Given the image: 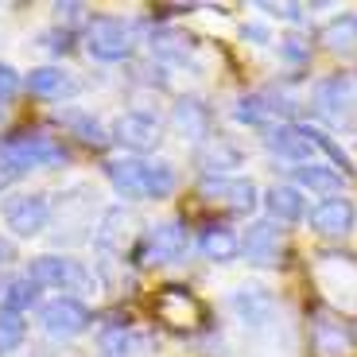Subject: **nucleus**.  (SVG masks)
Wrapping results in <instances>:
<instances>
[{
  "label": "nucleus",
  "mask_w": 357,
  "mask_h": 357,
  "mask_svg": "<svg viewBox=\"0 0 357 357\" xmlns=\"http://www.w3.org/2000/svg\"><path fill=\"white\" fill-rule=\"evenodd\" d=\"M27 280H36L39 287H54V291H89L93 287V272L74 257H59V252H43L27 264Z\"/></svg>",
  "instance_id": "f257e3e1"
},
{
  "label": "nucleus",
  "mask_w": 357,
  "mask_h": 357,
  "mask_svg": "<svg viewBox=\"0 0 357 357\" xmlns=\"http://www.w3.org/2000/svg\"><path fill=\"white\" fill-rule=\"evenodd\" d=\"M0 218H4V225L12 229V237L31 241V237H39V233L51 225V198H47L43 190L12 195V198H4V206H0Z\"/></svg>",
  "instance_id": "f03ea898"
},
{
  "label": "nucleus",
  "mask_w": 357,
  "mask_h": 357,
  "mask_svg": "<svg viewBox=\"0 0 357 357\" xmlns=\"http://www.w3.org/2000/svg\"><path fill=\"white\" fill-rule=\"evenodd\" d=\"M132 27L116 16H93L86 24V51L98 63H125L132 54Z\"/></svg>",
  "instance_id": "7ed1b4c3"
},
{
  "label": "nucleus",
  "mask_w": 357,
  "mask_h": 357,
  "mask_svg": "<svg viewBox=\"0 0 357 357\" xmlns=\"http://www.w3.org/2000/svg\"><path fill=\"white\" fill-rule=\"evenodd\" d=\"M198 198L206 206H218V210H229V214H252L260 202V190L252 178L245 175H214L198 183Z\"/></svg>",
  "instance_id": "20e7f679"
},
{
  "label": "nucleus",
  "mask_w": 357,
  "mask_h": 357,
  "mask_svg": "<svg viewBox=\"0 0 357 357\" xmlns=\"http://www.w3.org/2000/svg\"><path fill=\"white\" fill-rule=\"evenodd\" d=\"M4 152H8V160L20 167V175L24 171H43V167H59V163H66L70 155H66V148L54 136H43V132H20V136H8V140L0 144Z\"/></svg>",
  "instance_id": "39448f33"
},
{
  "label": "nucleus",
  "mask_w": 357,
  "mask_h": 357,
  "mask_svg": "<svg viewBox=\"0 0 357 357\" xmlns=\"http://www.w3.org/2000/svg\"><path fill=\"white\" fill-rule=\"evenodd\" d=\"M89 322H93V314H89V307L82 303L78 295H54V299H47L39 307V326L59 342L86 334Z\"/></svg>",
  "instance_id": "423d86ee"
},
{
  "label": "nucleus",
  "mask_w": 357,
  "mask_h": 357,
  "mask_svg": "<svg viewBox=\"0 0 357 357\" xmlns=\"http://www.w3.org/2000/svg\"><path fill=\"white\" fill-rule=\"evenodd\" d=\"M109 140H116L132 155H144V152H152V148H160L163 125H160V116L144 113V109H128V113H121L109 125Z\"/></svg>",
  "instance_id": "0eeeda50"
},
{
  "label": "nucleus",
  "mask_w": 357,
  "mask_h": 357,
  "mask_svg": "<svg viewBox=\"0 0 357 357\" xmlns=\"http://www.w3.org/2000/svg\"><path fill=\"white\" fill-rule=\"evenodd\" d=\"M187 249H190L187 225L183 222H160L140 237L136 257H140V264H175V260L187 257Z\"/></svg>",
  "instance_id": "6e6552de"
},
{
  "label": "nucleus",
  "mask_w": 357,
  "mask_h": 357,
  "mask_svg": "<svg viewBox=\"0 0 357 357\" xmlns=\"http://www.w3.org/2000/svg\"><path fill=\"white\" fill-rule=\"evenodd\" d=\"M264 148L280 160H287L291 167H303V163H314V128L311 125H295V121H284V125L268 128L264 132Z\"/></svg>",
  "instance_id": "1a4fd4ad"
},
{
  "label": "nucleus",
  "mask_w": 357,
  "mask_h": 357,
  "mask_svg": "<svg viewBox=\"0 0 357 357\" xmlns=\"http://www.w3.org/2000/svg\"><path fill=\"white\" fill-rule=\"evenodd\" d=\"M93 190L89 187H70L59 198V229L54 237L59 241H86V229H93Z\"/></svg>",
  "instance_id": "9d476101"
},
{
  "label": "nucleus",
  "mask_w": 357,
  "mask_h": 357,
  "mask_svg": "<svg viewBox=\"0 0 357 357\" xmlns=\"http://www.w3.org/2000/svg\"><path fill=\"white\" fill-rule=\"evenodd\" d=\"M132 229H136L132 210H125V206H109L105 214H101V222L93 225V249L101 252V260L125 257V249L132 245Z\"/></svg>",
  "instance_id": "9b49d317"
},
{
  "label": "nucleus",
  "mask_w": 357,
  "mask_h": 357,
  "mask_svg": "<svg viewBox=\"0 0 357 357\" xmlns=\"http://www.w3.org/2000/svg\"><path fill=\"white\" fill-rule=\"evenodd\" d=\"M307 225L319 237H349L357 225V206L346 195H331L307 210Z\"/></svg>",
  "instance_id": "f8f14e48"
},
{
  "label": "nucleus",
  "mask_w": 357,
  "mask_h": 357,
  "mask_svg": "<svg viewBox=\"0 0 357 357\" xmlns=\"http://www.w3.org/2000/svg\"><path fill=\"white\" fill-rule=\"evenodd\" d=\"M241 252L252 268H280L284 264V229L276 222H252L241 237Z\"/></svg>",
  "instance_id": "ddd939ff"
},
{
  "label": "nucleus",
  "mask_w": 357,
  "mask_h": 357,
  "mask_svg": "<svg viewBox=\"0 0 357 357\" xmlns=\"http://www.w3.org/2000/svg\"><path fill=\"white\" fill-rule=\"evenodd\" d=\"M357 346L354 331H349V322L338 319L331 311H319L311 319V349L314 357H349Z\"/></svg>",
  "instance_id": "4468645a"
},
{
  "label": "nucleus",
  "mask_w": 357,
  "mask_h": 357,
  "mask_svg": "<svg viewBox=\"0 0 357 357\" xmlns=\"http://www.w3.org/2000/svg\"><path fill=\"white\" fill-rule=\"evenodd\" d=\"M229 311L237 314V322H245V326L260 331V326H268V322L276 319V295L268 291V287H260V284L233 287Z\"/></svg>",
  "instance_id": "2eb2a0df"
},
{
  "label": "nucleus",
  "mask_w": 357,
  "mask_h": 357,
  "mask_svg": "<svg viewBox=\"0 0 357 357\" xmlns=\"http://www.w3.org/2000/svg\"><path fill=\"white\" fill-rule=\"evenodd\" d=\"M291 113V101L287 98H276V93H245L241 101H237V109H233V116L241 121V125H252V128H276L284 125V116Z\"/></svg>",
  "instance_id": "dca6fc26"
},
{
  "label": "nucleus",
  "mask_w": 357,
  "mask_h": 357,
  "mask_svg": "<svg viewBox=\"0 0 357 357\" xmlns=\"http://www.w3.org/2000/svg\"><path fill=\"white\" fill-rule=\"evenodd\" d=\"M27 93L39 101H66L82 93V78L74 70H63V66H36V70L24 78Z\"/></svg>",
  "instance_id": "f3484780"
},
{
  "label": "nucleus",
  "mask_w": 357,
  "mask_h": 357,
  "mask_svg": "<svg viewBox=\"0 0 357 357\" xmlns=\"http://www.w3.org/2000/svg\"><path fill=\"white\" fill-rule=\"evenodd\" d=\"M155 314L167 326H175V331H190V326L202 322V303H198L187 287H163L160 299H155Z\"/></svg>",
  "instance_id": "a211bd4d"
},
{
  "label": "nucleus",
  "mask_w": 357,
  "mask_h": 357,
  "mask_svg": "<svg viewBox=\"0 0 357 357\" xmlns=\"http://www.w3.org/2000/svg\"><path fill=\"white\" fill-rule=\"evenodd\" d=\"M195 163L206 171V178H214V175H229L233 167H241L245 152L237 144H229L225 136H206L195 148Z\"/></svg>",
  "instance_id": "6ab92c4d"
},
{
  "label": "nucleus",
  "mask_w": 357,
  "mask_h": 357,
  "mask_svg": "<svg viewBox=\"0 0 357 357\" xmlns=\"http://www.w3.org/2000/svg\"><path fill=\"white\" fill-rule=\"evenodd\" d=\"M264 210H268V222L276 225H291V222H303L307 218V198L299 187H291V183H276V187L264 190Z\"/></svg>",
  "instance_id": "aec40b11"
},
{
  "label": "nucleus",
  "mask_w": 357,
  "mask_h": 357,
  "mask_svg": "<svg viewBox=\"0 0 357 357\" xmlns=\"http://www.w3.org/2000/svg\"><path fill=\"white\" fill-rule=\"evenodd\" d=\"M144 163L148 160H140V155H121V160L105 163L109 183L125 202H144Z\"/></svg>",
  "instance_id": "412c9836"
},
{
  "label": "nucleus",
  "mask_w": 357,
  "mask_h": 357,
  "mask_svg": "<svg viewBox=\"0 0 357 357\" xmlns=\"http://www.w3.org/2000/svg\"><path fill=\"white\" fill-rule=\"evenodd\" d=\"M171 125L183 140H198L202 144L210 136V109L202 105L198 98H178L175 109H171Z\"/></svg>",
  "instance_id": "4be33fe9"
},
{
  "label": "nucleus",
  "mask_w": 357,
  "mask_h": 357,
  "mask_svg": "<svg viewBox=\"0 0 357 357\" xmlns=\"http://www.w3.org/2000/svg\"><path fill=\"white\" fill-rule=\"evenodd\" d=\"M314 105H319L326 116L342 121V116L354 109V86H349L346 74H331V78H322L319 86H314Z\"/></svg>",
  "instance_id": "5701e85b"
},
{
  "label": "nucleus",
  "mask_w": 357,
  "mask_h": 357,
  "mask_svg": "<svg viewBox=\"0 0 357 357\" xmlns=\"http://www.w3.org/2000/svg\"><path fill=\"white\" fill-rule=\"evenodd\" d=\"M291 187L311 190V195H342V175L331 167V163H303V167H291Z\"/></svg>",
  "instance_id": "b1692460"
},
{
  "label": "nucleus",
  "mask_w": 357,
  "mask_h": 357,
  "mask_svg": "<svg viewBox=\"0 0 357 357\" xmlns=\"http://www.w3.org/2000/svg\"><path fill=\"white\" fill-rule=\"evenodd\" d=\"M198 252H202L206 260H214V264H229V260L241 252V237L233 229H225V225H210V229H202V237H198Z\"/></svg>",
  "instance_id": "393cba45"
},
{
  "label": "nucleus",
  "mask_w": 357,
  "mask_h": 357,
  "mask_svg": "<svg viewBox=\"0 0 357 357\" xmlns=\"http://www.w3.org/2000/svg\"><path fill=\"white\" fill-rule=\"evenodd\" d=\"M319 36L331 54H354L357 51V16L354 12H342V16L326 20Z\"/></svg>",
  "instance_id": "a878e982"
},
{
  "label": "nucleus",
  "mask_w": 357,
  "mask_h": 357,
  "mask_svg": "<svg viewBox=\"0 0 357 357\" xmlns=\"http://www.w3.org/2000/svg\"><path fill=\"white\" fill-rule=\"evenodd\" d=\"M178 187V175L167 160H148L144 163V202H163Z\"/></svg>",
  "instance_id": "bb28decb"
},
{
  "label": "nucleus",
  "mask_w": 357,
  "mask_h": 357,
  "mask_svg": "<svg viewBox=\"0 0 357 357\" xmlns=\"http://www.w3.org/2000/svg\"><path fill=\"white\" fill-rule=\"evenodd\" d=\"M36 303H39V284L36 280H27V272L24 276H12L8 284H0V311L24 314V311H31Z\"/></svg>",
  "instance_id": "cd10ccee"
},
{
  "label": "nucleus",
  "mask_w": 357,
  "mask_h": 357,
  "mask_svg": "<svg viewBox=\"0 0 357 357\" xmlns=\"http://www.w3.org/2000/svg\"><path fill=\"white\" fill-rule=\"evenodd\" d=\"M54 121H59L63 128H70V132L78 136V140H86V144H105L109 140V132L101 128V121L93 113H86V109H74V105L70 109H59Z\"/></svg>",
  "instance_id": "c85d7f7f"
},
{
  "label": "nucleus",
  "mask_w": 357,
  "mask_h": 357,
  "mask_svg": "<svg viewBox=\"0 0 357 357\" xmlns=\"http://www.w3.org/2000/svg\"><path fill=\"white\" fill-rule=\"evenodd\" d=\"M98 346H101V357H132L136 354V334L116 322V326H105V331H101Z\"/></svg>",
  "instance_id": "c756f323"
},
{
  "label": "nucleus",
  "mask_w": 357,
  "mask_h": 357,
  "mask_svg": "<svg viewBox=\"0 0 357 357\" xmlns=\"http://www.w3.org/2000/svg\"><path fill=\"white\" fill-rule=\"evenodd\" d=\"M24 342H27V322H24V314L0 311V357L16 354Z\"/></svg>",
  "instance_id": "7c9ffc66"
},
{
  "label": "nucleus",
  "mask_w": 357,
  "mask_h": 357,
  "mask_svg": "<svg viewBox=\"0 0 357 357\" xmlns=\"http://www.w3.org/2000/svg\"><path fill=\"white\" fill-rule=\"evenodd\" d=\"M20 86H24V82H20V70L12 63H0V101H12L20 93Z\"/></svg>",
  "instance_id": "2f4dec72"
},
{
  "label": "nucleus",
  "mask_w": 357,
  "mask_h": 357,
  "mask_svg": "<svg viewBox=\"0 0 357 357\" xmlns=\"http://www.w3.org/2000/svg\"><path fill=\"white\" fill-rule=\"evenodd\" d=\"M280 54H284L287 63H303L307 54H311V47H307V39H299V36H284L280 39Z\"/></svg>",
  "instance_id": "473e14b6"
},
{
  "label": "nucleus",
  "mask_w": 357,
  "mask_h": 357,
  "mask_svg": "<svg viewBox=\"0 0 357 357\" xmlns=\"http://www.w3.org/2000/svg\"><path fill=\"white\" fill-rule=\"evenodd\" d=\"M16 178H20V167L8 160V152L0 148V190H8L12 183H16Z\"/></svg>",
  "instance_id": "72a5a7b5"
},
{
  "label": "nucleus",
  "mask_w": 357,
  "mask_h": 357,
  "mask_svg": "<svg viewBox=\"0 0 357 357\" xmlns=\"http://www.w3.org/2000/svg\"><path fill=\"white\" fill-rule=\"evenodd\" d=\"M268 12H276V16H284V20H299L303 16V8L299 4H264Z\"/></svg>",
  "instance_id": "f704fd0d"
},
{
  "label": "nucleus",
  "mask_w": 357,
  "mask_h": 357,
  "mask_svg": "<svg viewBox=\"0 0 357 357\" xmlns=\"http://www.w3.org/2000/svg\"><path fill=\"white\" fill-rule=\"evenodd\" d=\"M241 36H245V39H257V43H268V39H272L264 24H245V27H241Z\"/></svg>",
  "instance_id": "c9c22d12"
},
{
  "label": "nucleus",
  "mask_w": 357,
  "mask_h": 357,
  "mask_svg": "<svg viewBox=\"0 0 357 357\" xmlns=\"http://www.w3.org/2000/svg\"><path fill=\"white\" fill-rule=\"evenodd\" d=\"M82 12H86V8H82V4H54V16H59V20H78L82 16Z\"/></svg>",
  "instance_id": "e433bc0d"
},
{
  "label": "nucleus",
  "mask_w": 357,
  "mask_h": 357,
  "mask_svg": "<svg viewBox=\"0 0 357 357\" xmlns=\"http://www.w3.org/2000/svg\"><path fill=\"white\" fill-rule=\"evenodd\" d=\"M12 260H16V245L8 237H0V264H12Z\"/></svg>",
  "instance_id": "4c0bfd02"
}]
</instances>
